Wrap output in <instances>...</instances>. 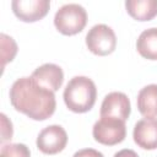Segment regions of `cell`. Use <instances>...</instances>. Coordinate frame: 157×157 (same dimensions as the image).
I'll list each match as a JSON object with an SVG mask.
<instances>
[{"label": "cell", "instance_id": "cell-1", "mask_svg": "<svg viewBox=\"0 0 157 157\" xmlns=\"http://www.w3.org/2000/svg\"><path fill=\"white\" fill-rule=\"evenodd\" d=\"M12 107L33 120H45L55 112L54 92L39 86L32 77L16 80L10 88Z\"/></svg>", "mask_w": 157, "mask_h": 157}, {"label": "cell", "instance_id": "cell-2", "mask_svg": "<svg viewBox=\"0 0 157 157\" xmlns=\"http://www.w3.org/2000/svg\"><path fill=\"white\" fill-rule=\"evenodd\" d=\"M64 102L75 113H86L96 103L97 88L94 82L86 76L72 77L64 90Z\"/></svg>", "mask_w": 157, "mask_h": 157}, {"label": "cell", "instance_id": "cell-3", "mask_svg": "<svg viewBox=\"0 0 157 157\" xmlns=\"http://www.w3.org/2000/svg\"><path fill=\"white\" fill-rule=\"evenodd\" d=\"M87 23V12L78 4L63 5L54 16L56 29L65 36L80 33Z\"/></svg>", "mask_w": 157, "mask_h": 157}, {"label": "cell", "instance_id": "cell-4", "mask_svg": "<svg viewBox=\"0 0 157 157\" xmlns=\"http://www.w3.org/2000/svg\"><path fill=\"white\" fill-rule=\"evenodd\" d=\"M92 135L94 140L102 145L113 146L120 144L126 136L125 121L117 118L101 117L93 125Z\"/></svg>", "mask_w": 157, "mask_h": 157}, {"label": "cell", "instance_id": "cell-5", "mask_svg": "<svg viewBox=\"0 0 157 157\" xmlns=\"http://www.w3.org/2000/svg\"><path fill=\"white\" fill-rule=\"evenodd\" d=\"M86 45L96 55H108L117 47L115 33L107 25H94L86 34Z\"/></svg>", "mask_w": 157, "mask_h": 157}, {"label": "cell", "instance_id": "cell-6", "mask_svg": "<svg viewBox=\"0 0 157 157\" xmlns=\"http://www.w3.org/2000/svg\"><path fill=\"white\" fill-rule=\"evenodd\" d=\"M67 144V134L60 125H49L44 128L37 137V147L45 155L61 152Z\"/></svg>", "mask_w": 157, "mask_h": 157}, {"label": "cell", "instance_id": "cell-7", "mask_svg": "<svg viewBox=\"0 0 157 157\" xmlns=\"http://www.w3.org/2000/svg\"><path fill=\"white\" fill-rule=\"evenodd\" d=\"M11 7L16 17L23 22H36L42 20L49 11V0H13Z\"/></svg>", "mask_w": 157, "mask_h": 157}, {"label": "cell", "instance_id": "cell-8", "mask_svg": "<svg viewBox=\"0 0 157 157\" xmlns=\"http://www.w3.org/2000/svg\"><path fill=\"white\" fill-rule=\"evenodd\" d=\"M131 105L130 99L123 92H110L108 93L101 105V117L117 118L120 120H126L130 115Z\"/></svg>", "mask_w": 157, "mask_h": 157}, {"label": "cell", "instance_id": "cell-9", "mask_svg": "<svg viewBox=\"0 0 157 157\" xmlns=\"http://www.w3.org/2000/svg\"><path fill=\"white\" fill-rule=\"evenodd\" d=\"M135 144L144 150L157 148V119L144 118L139 120L132 131Z\"/></svg>", "mask_w": 157, "mask_h": 157}, {"label": "cell", "instance_id": "cell-10", "mask_svg": "<svg viewBox=\"0 0 157 157\" xmlns=\"http://www.w3.org/2000/svg\"><path fill=\"white\" fill-rule=\"evenodd\" d=\"M31 77L39 86H42V87H44L52 92H55L63 85L64 72L59 65L47 63V64H43L42 66L37 67L32 72Z\"/></svg>", "mask_w": 157, "mask_h": 157}, {"label": "cell", "instance_id": "cell-11", "mask_svg": "<svg viewBox=\"0 0 157 157\" xmlns=\"http://www.w3.org/2000/svg\"><path fill=\"white\" fill-rule=\"evenodd\" d=\"M137 109L146 118L157 117V85L151 83L140 90L137 94Z\"/></svg>", "mask_w": 157, "mask_h": 157}, {"label": "cell", "instance_id": "cell-12", "mask_svg": "<svg viewBox=\"0 0 157 157\" xmlns=\"http://www.w3.org/2000/svg\"><path fill=\"white\" fill-rule=\"evenodd\" d=\"M125 7L137 21H150L157 15V0H126Z\"/></svg>", "mask_w": 157, "mask_h": 157}, {"label": "cell", "instance_id": "cell-13", "mask_svg": "<svg viewBox=\"0 0 157 157\" xmlns=\"http://www.w3.org/2000/svg\"><path fill=\"white\" fill-rule=\"evenodd\" d=\"M136 49L141 56L157 60V28L152 27L141 32L136 42Z\"/></svg>", "mask_w": 157, "mask_h": 157}, {"label": "cell", "instance_id": "cell-14", "mask_svg": "<svg viewBox=\"0 0 157 157\" xmlns=\"http://www.w3.org/2000/svg\"><path fill=\"white\" fill-rule=\"evenodd\" d=\"M1 43V67L4 69L9 61H12L17 54V44L12 37L1 33L0 34Z\"/></svg>", "mask_w": 157, "mask_h": 157}, {"label": "cell", "instance_id": "cell-15", "mask_svg": "<svg viewBox=\"0 0 157 157\" xmlns=\"http://www.w3.org/2000/svg\"><path fill=\"white\" fill-rule=\"evenodd\" d=\"M0 157H31V152L23 144H7L1 147Z\"/></svg>", "mask_w": 157, "mask_h": 157}, {"label": "cell", "instance_id": "cell-16", "mask_svg": "<svg viewBox=\"0 0 157 157\" xmlns=\"http://www.w3.org/2000/svg\"><path fill=\"white\" fill-rule=\"evenodd\" d=\"M0 118H1V142H5L7 140H11L13 129L11 121L7 119V117L4 113L0 114Z\"/></svg>", "mask_w": 157, "mask_h": 157}, {"label": "cell", "instance_id": "cell-17", "mask_svg": "<svg viewBox=\"0 0 157 157\" xmlns=\"http://www.w3.org/2000/svg\"><path fill=\"white\" fill-rule=\"evenodd\" d=\"M72 157H104L102 152L94 148H82L74 153Z\"/></svg>", "mask_w": 157, "mask_h": 157}, {"label": "cell", "instance_id": "cell-18", "mask_svg": "<svg viewBox=\"0 0 157 157\" xmlns=\"http://www.w3.org/2000/svg\"><path fill=\"white\" fill-rule=\"evenodd\" d=\"M114 157H139V155L134 151V150H130V148H124V150H120L118 151Z\"/></svg>", "mask_w": 157, "mask_h": 157}]
</instances>
